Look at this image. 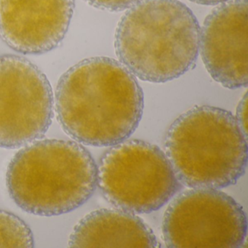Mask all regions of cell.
<instances>
[{
    "label": "cell",
    "mask_w": 248,
    "mask_h": 248,
    "mask_svg": "<svg viewBox=\"0 0 248 248\" xmlns=\"http://www.w3.org/2000/svg\"><path fill=\"white\" fill-rule=\"evenodd\" d=\"M58 121L81 144L107 147L139 127L144 95L136 77L108 57L84 59L59 79L55 93Z\"/></svg>",
    "instance_id": "obj_1"
},
{
    "label": "cell",
    "mask_w": 248,
    "mask_h": 248,
    "mask_svg": "<svg viewBox=\"0 0 248 248\" xmlns=\"http://www.w3.org/2000/svg\"><path fill=\"white\" fill-rule=\"evenodd\" d=\"M200 29L192 11L179 0H143L117 25L116 55L136 78L165 83L194 67Z\"/></svg>",
    "instance_id": "obj_2"
},
{
    "label": "cell",
    "mask_w": 248,
    "mask_h": 248,
    "mask_svg": "<svg viewBox=\"0 0 248 248\" xmlns=\"http://www.w3.org/2000/svg\"><path fill=\"white\" fill-rule=\"evenodd\" d=\"M97 165L73 140L45 139L24 146L8 165L6 185L21 210L40 216L66 214L85 204L97 186Z\"/></svg>",
    "instance_id": "obj_3"
},
{
    "label": "cell",
    "mask_w": 248,
    "mask_h": 248,
    "mask_svg": "<svg viewBox=\"0 0 248 248\" xmlns=\"http://www.w3.org/2000/svg\"><path fill=\"white\" fill-rule=\"evenodd\" d=\"M247 141L232 113L195 106L171 124L165 138V155L181 185L221 189L236 184L245 174Z\"/></svg>",
    "instance_id": "obj_4"
},
{
    "label": "cell",
    "mask_w": 248,
    "mask_h": 248,
    "mask_svg": "<svg viewBox=\"0 0 248 248\" xmlns=\"http://www.w3.org/2000/svg\"><path fill=\"white\" fill-rule=\"evenodd\" d=\"M97 169V184L106 200L133 214L159 210L182 186L163 151L138 139L112 146Z\"/></svg>",
    "instance_id": "obj_5"
},
{
    "label": "cell",
    "mask_w": 248,
    "mask_h": 248,
    "mask_svg": "<svg viewBox=\"0 0 248 248\" xmlns=\"http://www.w3.org/2000/svg\"><path fill=\"white\" fill-rule=\"evenodd\" d=\"M247 232L243 207L220 189L181 193L168 206L162 222L163 240L170 248H242Z\"/></svg>",
    "instance_id": "obj_6"
},
{
    "label": "cell",
    "mask_w": 248,
    "mask_h": 248,
    "mask_svg": "<svg viewBox=\"0 0 248 248\" xmlns=\"http://www.w3.org/2000/svg\"><path fill=\"white\" fill-rule=\"evenodd\" d=\"M53 109L46 75L22 56H0V148L19 149L43 139Z\"/></svg>",
    "instance_id": "obj_7"
},
{
    "label": "cell",
    "mask_w": 248,
    "mask_h": 248,
    "mask_svg": "<svg viewBox=\"0 0 248 248\" xmlns=\"http://www.w3.org/2000/svg\"><path fill=\"white\" fill-rule=\"evenodd\" d=\"M248 0H229L206 17L200 52L207 72L222 86H248Z\"/></svg>",
    "instance_id": "obj_8"
},
{
    "label": "cell",
    "mask_w": 248,
    "mask_h": 248,
    "mask_svg": "<svg viewBox=\"0 0 248 248\" xmlns=\"http://www.w3.org/2000/svg\"><path fill=\"white\" fill-rule=\"evenodd\" d=\"M75 7V0H0V37L17 53H48L64 39Z\"/></svg>",
    "instance_id": "obj_9"
},
{
    "label": "cell",
    "mask_w": 248,
    "mask_h": 248,
    "mask_svg": "<svg viewBox=\"0 0 248 248\" xmlns=\"http://www.w3.org/2000/svg\"><path fill=\"white\" fill-rule=\"evenodd\" d=\"M159 245L143 219L118 209L91 212L75 226L69 241L71 248H155Z\"/></svg>",
    "instance_id": "obj_10"
},
{
    "label": "cell",
    "mask_w": 248,
    "mask_h": 248,
    "mask_svg": "<svg viewBox=\"0 0 248 248\" xmlns=\"http://www.w3.org/2000/svg\"><path fill=\"white\" fill-rule=\"evenodd\" d=\"M32 232L14 213L0 210V248H34Z\"/></svg>",
    "instance_id": "obj_11"
},
{
    "label": "cell",
    "mask_w": 248,
    "mask_h": 248,
    "mask_svg": "<svg viewBox=\"0 0 248 248\" xmlns=\"http://www.w3.org/2000/svg\"><path fill=\"white\" fill-rule=\"evenodd\" d=\"M97 9L109 12H120L130 9L143 0H84Z\"/></svg>",
    "instance_id": "obj_12"
},
{
    "label": "cell",
    "mask_w": 248,
    "mask_h": 248,
    "mask_svg": "<svg viewBox=\"0 0 248 248\" xmlns=\"http://www.w3.org/2000/svg\"><path fill=\"white\" fill-rule=\"evenodd\" d=\"M247 102H248V94L245 93L243 98L241 100L236 108V122L243 133L245 137L248 139V132H247Z\"/></svg>",
    "instance_id": "obj_13"
},
{
    "label": "cell",
    "mask_w": 248,
    "mask_h": 248,
    "mask_svg": "<svg viewBox=\"0 0 248 248\" xmlns=\"http://www.w3.org/2000/svg\"><path fill=\"white\" fill-rule=\"evenodd\" d=\"M188 1L194 2V3L198 4V5H216L227 2L229 0H188Z\"/></svg>",
    "instance_id": "obj_14"
}]
</instances>
